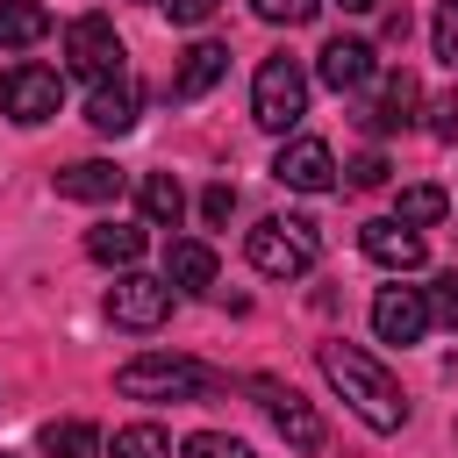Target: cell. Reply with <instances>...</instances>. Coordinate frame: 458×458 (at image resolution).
Segmentation results:
<instances>
[{
	"instance_id": "1",
	"label": "cell",
	"mask_w": 458,
	"mask_h": 458,
	"mask_svg": "<svg viewBox=\"0 0 458 458\" xmlns=\"http://www.w3.org/2000/svg\"><path fill=\"white\" fill-rule=\"evenodd\" d=\"M315 358H322V379L351 401V415H358L365 429H379V437H386V429H401V422H408V394H401V379H394L372 351H358V344H322Z\"/></svg>"
},
{
	"instance_id": "2",
	"label": "cell",
	"mask_w": 458,
	"mask_h": 458,
	"mask_svg": "<svg viewBox=\"0 0 458 458\" xmlns=\"http://www.w3.org/2000/svg\"><path fill=\"white\" fill-rule=\"evenodd\" d=\"M114 386L129 401H200V394H215V372L193 358H172V351H143L114 372Z\"/></svg>"
},
{
	"instance_id": "3",
	"label": "cell",
	"mask_w": 458,
	"mask_h": 458,
	"mask_svg": "<svg viewBox=\"0 0 458 458\" xmlns=\"http://www.w3.org/2000/svg\"><path fill=\"white\" fill-rule=\"evenodd\" d=\"M250 265L265 272V279H301L308 265H315V250H322V236H315V222L308 215H265L258 229H250Z\"/></svg>"
},
{
	"instance_id": "4",
	"label": "cell",
	"mask_w": 458,
	"mask_h": 458,
	"mask_svg": "<svg viewBox=\"0 0 458 458\" xmlns=\"http://www.w3.org/2000/svg\"><path fill=\"white\" fill-rule=\"evenodd\" d=\"M301 114H308V72L279 50V57H265L258 79H250V122L272 129V136H286Z\"/></svg>"
},
{
	"instance_id": "5",
	"label": "cell",
	"mask_w": 458,
	"mask_h": 458,
	"mask_svg": "<svg viewBox=\"0 0 458 458\" xmlns=\"http://www.w3.org/2000/svg\"><path fill=\"white\" fill-rule=\"evenodd\" d=\"M129 50H122V36H114V21L107 14H79L72 29H64V72H79V79H114V72H129L122 64Z\"/></svg>"
},
{
	"instance_id": "6",
	"label": "cell",
	"mask_w": 458,
	"mask_h": 458,
	"mask_svg": "<svg viewBox=\"0 0 458 458\" xmlns=\"http://www.w3.org/2000/svg\"><path fill=\"white\" fill-rule=\"evenodd\" d=\"M57 100H64V79H57L50 64H14V72L0 79V107H7V122H21V129L50 122Z\"/></svg>"
},
{
	"instance_id": "7",
	"label": "cell",
	"mask_w": 458,
	"mask_h": 458,
	"mask_svg": "<svg viewBox=\"0 0 458 458\" xmlns=\"http://www.w3.org/2000/svg\"><path fill=\"white\" fill-rule=\"evenodd\" d=\"M172 315V279H150V272H122L107 286V322L114 329H157Z\"/></svg>"
},
{
	"instance_id": "8",
	"label": "cell",
	"mask_w": 458,
	"mask_h": 458,
	"mask_svg": "<svg viewBox=\"0 0 458 458\" xmlns=\"http://www.w3.org/2000/svg\"><path fill=\"white\" fill-rule=\"evenodd\" d=\"M429 322H437V315H429V293H422V286H379V293H372V329H379V344H401V351H408V344L429 336Z\"/></svg>"
},
{
	"instance_id": "9",
	"label": "cell",
	"mask_w": 458,
	"mask_h": 458,
	"mask_svg": "<svg viewBox=\"0 0 458 458\" xmlns=\"http://www.w3.org/2000/svg\"><path fill=\"white\" fill-rule=\"evenodd\" d=\"M258 386V401H265V415H272V429L293 444V451H322L329 444V429H322V415L293 394V386H279V379H250Z\"/></svg>"
},
{
	"instance_id": "10",
	"label": "cell",
	"mask_w": 458,
	"mask_h": 458,
	"mask_svg": "<svg viewBox=\"0 0 458 458\" xmlns=\"http://www.w3.org/2000/svg\"><path fill=\"white\" fill-rule=\"evenodd\" d=\"M272 179L293 186V193H329V186H336V157H329L322 136H293V143H279Z\"/></svg>"
},
{
	"instance_id": "11",
	"label": "cell",
	"mask_w": 458,
	"mask_h": 458,
	"mask_svg": "<svg viewBox=\"0 0 458 458\" xmlns=\"http://www.w3.org/2000/svg\"><path fill=\"white\" fill-rule=\"evenodd\" d=\"M315 72H322V86H336V93H365V86L379 79V50L358 43V36H329L322 57H315Z\"/></svg>"
},
{
	"instance_id": "12",
	"label": "cell",
	"mask_w": 458,
	"mask_h": 458,
	"mask_svg": "<svg viewBox=\"0 0 458 458\" xmlns=\"http://www.w3.org/2000/svg\"><path fill=\"white\" fill-rule=\"evenodd\" d=\"M136 114H143V86H136V72L100 79V86H93V100H86V122H93L100 136H129V129H136Z\"/></svg>"
},
{
	"instance_id": "13",
	"label": "cell",
	"mask_w": 458,
	"mask_h": 458,
	"mask_svg": "<svg viewBox=\"0 0 458 458\" xmlns=\"http://www.w3.org/2000/svg\"><path fill=\"white\" fill-rule=\"evenodd\" d=\"M358 250L372 258V265H386V272H415L429 250H422V229H408V222H394V215H379V222H365L358 229Z\"/></svg>"
},
{
	"instance_id": "14",
	"label": "cell",
	"mask_w": 458,
	"mask_h": 458,
	"mask_svg": "<svg viewBox=\"0 0 458 458\" xmlns=\"http://www.w3.org/2000/svg\"><path fill=\"white\" fill-rule=\"evenodd\" d=\"M415 107H422V79H415V72H379V93H372L365 122H372V129H408Z\"/></svg>"
},
{
	"instance_id": "15",
	"label": "cell",
	"mask_w": 458,
	"mask_h": 458,
	"mask_svg": "<svg viewBox=\"0 0 458 458\" xmlns=\"http://www.w3.org/2000/svg\"><path fill=\"white\" fill-rule=\"evenodd\" d=\"M143 222H93L86 229V258L93 265H114V272H136V258H143Z\"/></svg>"
},
{
	"instance_id": "16",
	"label": "cell",
	"mask_w": 458,
	"mask_h": 458,
	"mask_svg": "<svg viewBox=\"0 0 458 458\" xmlns=\"http://www.w3.org/2000/svg\"><path fill=\"white\" fill-rule=\"evenodd\" d=\"M57 193H64V200L100 208V200H114V193H122V172H114L107 157H79V165H64V172H57Z\"/></svg>"
},
{
	"instance_id": "17",
	"label": "cell",
	"mask_w": 458,
	"mask_h": 458,
	"mask_svg": "<svg viewBox=\"0 0 458 458\" xmlns=\"http://www.w3.org/2000/svg\"><path fill=\"white\" fill-rule=\"evenodd\" d=\"M165 279H172V293H208L215 286V250L200 236H179L165 250Z\"/></svg>"
},
{
	"instance_id": "18",
	"label": "cell",
	"mask_w": 458,
	"mask_h": 458,
	"mask_svg": "<svg viewBox=\"0 0 458 458\" xmlns=\"http://www.w3.org/2000/svg\"><path fill=\"white\" fill-rule=\"evenodd\" d=\"M222 72H229V50H222V43H193V50L179 57V72H172V100H200Z\"/></svg>"
},
{
	"instance_id": "19",
	"label": "cell",
	"mask_w": 458,
	"mask_h": 458,
	"mask_svg": "<svg viewBox=\"0 0 458 458\" xmlns=\"http://www.w3.org/2000/svg\"><path fill=\"white\" fill-rule=\"evenodd\" d=\"M50 36V7L43 0H0V43L7 50H29Z\"/></svg>"
},
{
	"instance_id": "20",
	"label": "cell",
	"mask_w": 458,
	"mask_h": 458,
	"mask_svg": "<svg viewBox=\"0 0 458 458\" xmlns=\"http://www.w3.org/2000/svg\"><path fill=\"white\" fill-rule=\"evenodd\" d=\"M136 208H143V222H150V229H172V222L186 215V193H179V179H172V172H150V179L136 186Z\"/></svg>"
},
{
	"instance_id": "21",
	"label": "cell",
	"mask_w": 458,
	"mask_h": 458,
	"mask_svg": "<svg viewBox=\"0 0 458 458\" xmlns=\"http://www.w3.org/2000/svg\"><path fill=\"white\" fill-rule=\"evenodd\" d=\"M50 458H100V429L93 422H43V437H36Z\"/></svg>"
},
{
	"instance_id": "22",
	"label": "cell",
	"mask_w": 458,
	"mask_h": 458,
	"mask_svg": "<svg viewBox=\"0 0 458 458\" xmlns=\"http://www.w3.org/2000/svg\"><path fill=\"white\" fill-rule=\"evenodd\" d=\"M444 208H451V193H444V186H401V200H394V222H408V229H429V222H444Z\"/></svg>"
},
{
	"instance_id": "23",
	"label": "cell",
	"mask_w": 458,
	"mask_h": 458,
	"mask_svg": "<svg viewBox=\"0 0 458 458\" xmlns=\"http://www.w3.org/2000/svg\"><path fill=\"white\" fill-rule=\"evenodd\" d=\"M114 458H172V437L157 422H129V429H114Z\"/></svg>"
},
{
	"instance_id": "24",
	"label": "cell",
	"mask_w": 458,
	"mask_h": 458,
	"mask_svg": "<svg viewBox=\"0 0 458 458\" xmlns=\"http://www.w3.org/2000/svg\"><path fill=\"white\" fill-rule=\"evenodd\" d=\"M179 458H258L243 437H229V429H193L186 444H179Z\"/></svg>"
},
{
	"instance_id": "25",
	"label": "cell",
	"mask_w": 458,
	"mask_h": 458,
	"mask_svg": "<svg viewBox=\"0 0 458 458\" xmlns=\"http://www.w3.org/2000/svg\"><path fill=\"white\" fill-rule=\"evenodd\" d=\"M250 14H258V21H272V29H301V21H315V14H322V0H250Z\"/></svg>"
},
{
	"instance_id": "26",
	"label": "cell",
	"mask_w": 458,
	"mask_h": 458,
	"mask_svg": "<svg viewBox=\"0 0 458 458\" xmlns=\"http://www.w3.org/2000/svg\"><path fill=\"white\" fill-rule=\"evenodd\" d=\"M422 293H429V315H437L444 329H458V272H437Z\"/></svg>"
},
{
	"instance_id": "27",
	"label": "cell",
	"mask_w": 458,
	"mask_h": 458,
	"mask_svg": "<svg viewBox=\"0 0 458 458\" xmlns=\"http://www.w3.org/2000/svg\"><path fill=\"white\" fill-rule=\"evenodd\" d=\"M429 43H437V57L458 72V0H444V7H437V21H429Z\"/></svg>"
},
{
	"instance_id": "28",
	"label": "cell",
	"mask_w": 458,
	"mask_h": 458,
	"mask_svg": "<svg viewBox=\"0 0 458 458\" xmlns=\"http://www.w3.org/2000/svg\"><path fill=\"white\" fill-rule=\"evenodd\" d=\"M229 215H236V186H229V179H215V186L200 193V222H208V229H222Z\"/></svg>"
},
{
	"instance_id": "29",
	"label": "cell",
	"mask_w": 458,
	"mask_h": 458,
	"mask_svg": "<svg viewBox=\"0 0 458 458\" xmlns=\"http://www.w3.org/2000/svg\"><path fill=\"white\" fill-rule=\"evenodd\" d=\"M215 7H222V0H157V14H165V21H179V29H200Z\"/></svg>"
},
{
	"instance_id": "30",
	"label": "cell",
	"mask_w": 458,
	"mask_h": 458,
	"mask_svg": "<svg viewBox=\"0 0 458 458\" xmlns=\"http://www.w3.org/2000/svg\"><path fill=\"white\" fill-rule=\"evenodd\" d=\"M351 186H386V157H379V150L351 157Z\"/></svg>"
},
{
	"instance_id": "31",
	"label": "cell",
	"mask_w": 458,
	"mask_h": 458,
	"mask_svg": "<svg viewBox=\"0 0 458 458\" xmlns=\"http://www.w3.org/2000/svg\"><path fill=\"white\" fill-rule=\"evenodd\" d=\"M429 129H437V136H458V93L429 100Z\"/></svg>"
},
{
	"instance_id": "32",
	"label": "cell",
	"mask_w": 458,
	"mask_h": 458,
	"mask_svg": "<svg viewBox=\"0 0 458 458\" xmlns=\"http://www.w3.org/2000/svg\"><path fill=\"white\" fill-rule=\"evenodd\" d=\"M329 7H344V14H372L379 0H329Z\"/></svg>"
},
{
	"instance_id": "33",
	"label": "cell",
	"mask_w": 458,
	"mask_h": 458,
	"mask_svg": "<svg viewBox=\"0 0 458 458\" xmlns=\"http://www.w3.org/2000/svg\"><path fill=\"white\" fill-rule=\"evenodd\" d=\"M0 458H7V451H0Z\"/></svg>"
}]
</instances>
